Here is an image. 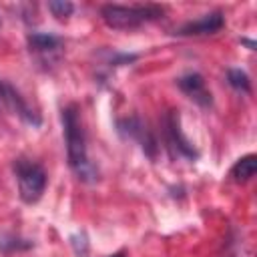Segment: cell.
<instances>
[{"instance_id": "1", "label": "cell", "mask_w": 257, "mask_h": 257, "mask_svg": "<svg viewBox=\"0 0 257 257\" xmlns=\"http://www.w3.org/2000/svg\"><path fill=\"white\" fill-rule=\"evenodd\" d=\"M62 133H64V143H66V159L68 167L76 175L78 181L82 183H96L98 181V171L88 159V149H86V133L78 114L76 104H68L62 108Z\"/></svg>"}, {"instance_id": "2", "label": "cell", "mask_w": 257, "mask_h": 257, "mask_svg": "<svg viewBox=\"0 0 257 257\" xmlns=\"http://www.w3.org/2000/svg\"><path fill=\"white\" fill-rule=\"evenodd\" d=\"M100 16L106 26L114 30H133L139 28L145 22L157 20L163 16V8L155 4H135V6H122V4H104L100 8Z\"/></svg>"}, {"instance_id": "3", "label": "cell", "mask_w": 257, "mask_h": 257, "mask_svg": "<svg viewBox=\"0 0 257 257\" xmlns=\"http://www.w3.org/2000/svg\"><path fill=\"white\" fill-rule=\"evenodd\" d=\"M14 177L18 181V195L26 205H34L40 201L44 189H46V171L42 165H38L32 159L18 157L12 163Z\"/></svg>"}, {"instance_id": "4", "label": "cell", "mask_w": 257, "mask_h": 257, "mask_svg": "<svg viewBox=\"0 0 257 257\" xmlns=\"http://www.w3.org/2000/svg\"><path fill=\"white\" fill-rule=\"evenodd\" d=\"M163 135H165L167 149L171 151L173 157H181L187 161L199 159V151L193 147V143L185 137V133L181 128V116L177 110H169L163 116Z\"/></svg>"}, {"instance_id": "5", "label": "cell", "mask_w": 257, "mask_h": 257, "mask_svg": "<svg viewBox=\"0 0 257 257\" xmlns=\"http://www.w3.org/2000/svg\"><path fill=\"white\" fill-rule=\"evenodd\" d=\"M116 131L120 137L128 139V141H137L139 147L143 149V153L149 157V159H155L157 157V151H159V145H157V139L153 135V131L149 128V124L139 118V116H126V118H118L116 120Z\"/></svg>"}, {"instance_id": "6", "label": "cell", "mask_w": 257, "mask_h": 257, "mask_svg": "<svg viewBox=\"0 0 257 257\" xmlns=\"http://www.w3.org/2000/svg\"><path fill=\"white\" fill-rule=\"evenodd\" d=\"M0 108L16 114L20 120H24L30 126H38L40 124V116L26 104V100L20 96V92L10 86L8 82H2V90H0Z\"/></svg>"}, {"instance_id": "7", "label": "cell", "mask_w": 257, "mask_h": 257, "mask_svg": "<svg viewBox=\"0 0 257 257\" xmlns=\"http://www.w3.org/2000/svg\"><path fill=\"white\" fill-rule=\"evenodd\" d=\"M177 86L185 92V96H189L199 106L209 108L213 104V96H211L209 88L205 86V78L199 72H187V74L179 76L177 78Z\"/></svg>"}, {"instance_id": "8", "label": "cell", "mask_w": 257, "mask_h": 257, "mask_svg": "<svg viewBox=\"0 0 257 257\" xmlns=\"http://www.w3.org/2000/svg\"><path fill=\"white\" fill-rule=\"evenodd\" d=\"M223 26H225V16H223V12L217 10V12L203 14L201 18L183 24V26L177 30V34H179V36H205V34H215V32H219Z\"/></svg>"}, {"instance_id": "9", "label": "cell", "mask_w": 257, "mask_h": 257, "mask_svg": "<svg viewBox=\"0 0 257 257\" xmlns=\"http://www.w3.org/2000/svg\"><path fill=\"white\" fill-rule=\"evenodd\" d=\"M28 48L36 54H50L60 48V38L46 32H30L28 34Z\"/></svg>"}, {"instance_id": "10", "label": "cell", "mask_w": 257, "mask_h": 257, "mask_svg": "<svg viewBox=\"0 0 257 257\" xmlns=\"http://www.w3.org/2000/svg\"><path fill=\"white\" fill-rule=\"evenodd\" d=\"M257 171V157L255 155H245L241 157L233 167H231V179L235 183H247L249 179H253Z\"/></svg>"}, {"instance_id": "11", "label": "cell", "mask_w": 257, "mask_h": 257, "mask_svg": "<svg viewBox=\"0 0 257 257\" xmlns=\"http://www.w3.org/2000/svg\"><path fill=\"white\" fill-rule=\"evenodd\" d=\"M32 247V241L22 239L12 233H2L0 235V251L2 253H14V251H26Z\"/></svg>"}, {"instance_id": "12", "label": "cell", "mask_w": 257, "mask_h": 257, "mask_svg": "<svg viewBox=\"0 0 257 257\" xmlns=\"http://www.w3.org/2000/svg\"><path fill=\"white\" fill-rule=\"evenodd\" d=\"M227 82L239 92H251V80H249L247 72H243L241 68H229L227 70Z\"/></svg>"}, {"instance_id": "13", "label": "cell", "mask_w": 257, "mask_h": 257, "mask_svg": "<svg viewBox=\"0 0 257 257\" xmlns=\"http://www.w3.org/2000/svg\"><path fill=\"white\" fill-rule=\"evenodd\" d=\"M46 6L52 12V16H56L58 20H66L74 12V4L72 2H66V0H52Z\"/></svg>"}, {"instance_id": "14", "label": "cell", "mask_w": 257, "mask_h": 257, "mask_svg": "<svg viewBox=\"0 0 257 257\" xmlns=\"http://www.w3.org/2000/svg\"><path fill=\"white\" fill-rule=\"evenodd\" d=\"M70 243H72V247H74V251H76L78 257H86L88 255V243H86V237L84 235H80V245L76 241H72V239H70Z\"/></svg>"}, {"instance_id": "15", "label": "cell", "mask_w": 257, "mask_h": 257, "mask_svg": "<svg viewBox=\"0 0 257 257\" xmlns=\"http://www.w3.org/2000/svg\"><path fill=\"white\" fill-rule=\"evenodd\" d=\"M110 257H124V253H122V251H118V253H114V255H110Z\"/></svg>"}]
</instances>
